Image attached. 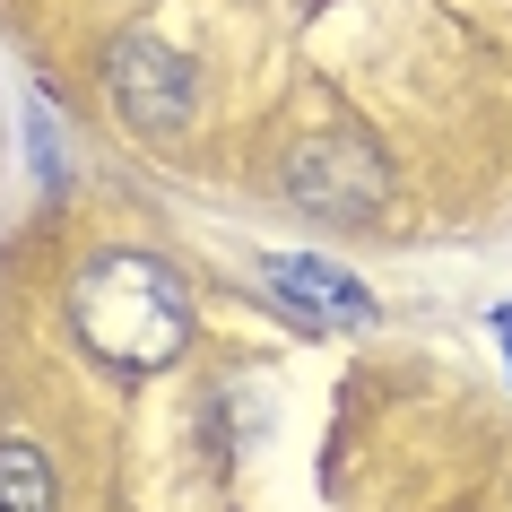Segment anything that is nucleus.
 <instances>
[{
  "label": "nucleus",
  "mask_w": 512,
  "mask_h": 512,
  "mask_svg": "<svg viewBox=\"0 0 512 512\" xmlns=\"http://www.w3.org/2000/svg\"><path fill=\"white\" fill-rule=\"evenodd\" d=\"M70 330H79V348L122 382H157L165 365H183L191 330V287L165 270L157 252H87L79 278H70Z\"/></svg>",
  "instance_id": "obj_1"
},
{
  "label": "nucleus",
  "mask_w": 512,
  "mask_h": 512,
  "mask_svg": "<svg viewBox=\"0 0 512 512\" xmlns=\"http://www.w3.org/2000/svg\"><path fill=\"white\" fill-rule=\"evenodd\" d=\"M287 200L322 226H374L391 209V157H382L365 131L330 122V131H304L287 148Z\"/></svg>",
  "instance_id": "obj_2"
},
{
  "label": "nucleus",
  "mask_w": 512,
  "mask_h": 512,
  "mask_svg": "<svg viewBox=\"0 0 512 512\" xmlns=\"http://www.w3.org/2000/svg\"><path fill=\"white\" fill-rule=\"evenodd\" d=\"M105 96L113 113H122V131L131 139H183L191 122H200V70H191L183 44H165V35L131 27L105 44Z\"/></svg>",
  "instance_id": "obj_3"
},
{
  "label": "nucleus",
  "mask_w": 512,
  "mask_h": 512,
  "mask_svg": "<svg viewBox=\"0 0 512 512\" xmlns=\"http://www.w3.org/2000/svg\"><path fill=\"white\" fill-rule=\"evenodd\" d=\"M261 287H270L287 313L322 322V330H374L382 322V304L365 296L339 261H313V252H270V261H261Z\"/></svg>",
  "instance_id": "obj_4"
},
{
  "label": "nucleus",
  "mask_w": 512,
  "mask_h": 512,
  "mask_svg": "<svg viewBox=\"0 0 512 512\" xmlns=\"http://www.w3.org/2000/svg\"><path fill=\"white\" fill-rule=\"evenodd\" d=\"M0 512H61V478L44 443H27V434L0 443Z\"/></svg>",
  "instance_id": "obj_5"
},
{
  "label": "nucleus",
  "mask_w": 512,
  "mask_h": 512,
  "mask_svg": "<svg viewBox=\"0 0 512 512\" xmlns=\"http://www.w3.org/2000/svg\"><path fill=\"white\" fill-rule=\"evenodd\" d=\"M27 165H35V183H44V191H61V183H70V157H61V113H53V96H35V105H27Z\"/></svg>",
  "instance_id": "obj_6"
},
{
  "label": "nucleus",
  "mask_w": 512,
  "mask_h": 512,
  "mask_svg": "<svg viewBox=\"0 0 512 512\" xmlns=\"http://www.w3.org/2000/svg\"><path fill=\"white\" fill-rule=\"evenodd\" d=\"M495 339H504V365H512V304H495Z\"/></svg>",
  "instance_id": "obj_7"
}]
</instances>
